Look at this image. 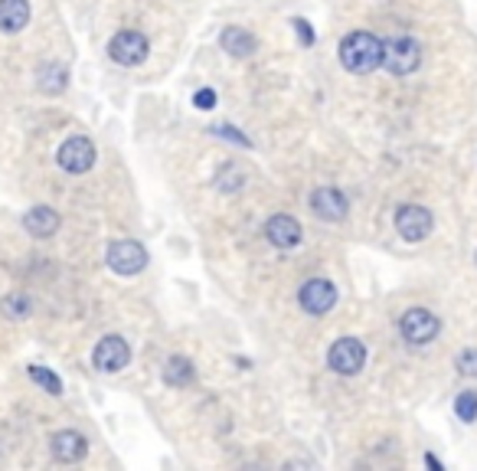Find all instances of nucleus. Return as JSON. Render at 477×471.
<instances>
[{
  "instance_id": "obj_10",
  "label": "nucleus",
  "mask_w": 477,
  "mask_h": 471,
  "mask_svg": "<svg viewBox=\"0 0 477 471\" xmlns=\"http://www.w3.org/2000/svg\"><path fill=\"white\" fill-rule=\"evenodd\" d=\"M298 301L307 315L321 317L337 305V288H333L331 278H307V282L298 288Z\"/></svg>"
},
{
  "instance_id": "obj_16",
  "label": "nucleus",
  "mask_w": 477,
  "mask_h": 471,
  "mask_svg": "<svg viewBox=\"0 0 477 471\" xmlns=\"http://www.w3.org/2000/svg\"><path fill=\"white\" fill-rule=\"evenodd\" d=\"M30 24V0H0V33H20Z\"/></svg>"
},
{
  "instance_id": "obj_9",
  "label": "nucleus",
  "mask_w": 477,
  "mask_h": 471,
  "mask_svg": "<svg viewBox=\"0 0 477 471\" xmlns=\"http://www.w3.org/2000/svg\"><path fill=\"white\" fill-rule=\"evenodd\" d=\"M56 164H60L66 174H86V171H92L95 145L89 141V137H82V135L66 137V141L60 145V151H56Z\"/></svg>"
},
{
  "instance_id": "obj_11",
  "label": "nucleus",
  "mask_w": 477,
  "mask_h": 471,
  "mask_svg": "<svg viewBox=\"0 0 477 471\" xmlns=\"http://www.w3.org/2000/svg\"><path fill=\"white\" fill-rule=\"evenodd\" d=\"M50 452L56 462L72 465V462H82L89 455V442L82 432H76V429H62V432H56V436L50 438Z\"/></svg>"
},
{
  "instance_id": "obj_1",
  "label": "nucleus",
  "mask_w": 477,
  "mask_h": 471,
  "mask_svg": "<svg viewBox=\"0 0 477 471\" xmlns=\"http://www.w3.org/2000/svg\"><path fill=\"white\" fill-rule=\"evenodd\" d=\"M341 62L353 76H369V72L383 66V40L367 33V30L350 33L341 43Z\"/></svg>"
},
{
  "instance_id": "obj_24",
  "label": "nucleus",
  "mask_w": 477,
  "mask_h": 471,
  "mask_svg": "<svg viewBox=\"0 0 477 471\" xmlns=\"http://www.w3.org/2000/svg\"><path fill=\"white\" fill-rule=\"evenodd\" d=\"M193 105L200 108V112H210V108L216 105V92L213 89H200V92L193 95Z\"/></svg>"
},
{
  "instance_id": "obj_14",
  "label": "nucleus",
  "mask_w": 477,
  "mask_h": 471,
  "mask_svg": "<svg viewBox=\"0 0 477 471\" xmlns=\"http://www.w3.org/2000/svg\"><path fill=\"white\" fill-rule=\"evenodd\" d=\"M60 213L52 210V206H33L30 213L23 216V230L30 232V236H36V240H50V236H56V230H60Z\"/></svg>"
},
{
  "instance_id": "obj_19",
  "label": "nucleus",
  "mask_w": 477,
  "mask_h": 471,
  "mask_svg": "<svg viewBox=\"0 0 477 471\" xmlns=\"http://www.w3.org/2000/svg\"><path fill=\"white\" fill-rule=\"evenodd\" d=\"M30 311H33L30 295L10 292L7 298H0V315L7 317V321H23V317H30Z\"/></svg>"
},
{
  "instance_id": "obj_27",
  "label": "nucleus",
  "mask_w": 477,
  "mask_h": 471,
  "mask_svg": "<svg viewBox=\"0 0 477 471\" xmlns=\"http://www.w3.org/2000/svg\"><path fill=\"white\" fill-rule=\"evenodd\" d=\"M426 462H428V468H435V471L442 468V462H438V458H435V455H426Z\"/></svg>"
},
{
  "instance_id": "obj_25",
  "label": "nucleus",
  "mask_w": 477,
  "mask_h": 471,
  "mask_svg": "<svg viewBox=\"0 0 477 471\" xmlns=\"http://www.w3.org/2000/svg\"><path fill=\"white\" fill-rule=\"evenodd\" d=\"M291 26H295V30H298V36H301V43L304 46H311L314 43V33H311V24H307V20H291Z\"/></svg>"
},
{
  "instance_id": "obj_6",
  "label": "nucleus",
  "mask_w": 477,
  "mask_h": 471,
  "mask_svg": "<svg viewBox=\"0 0 477 471\" xmlns=\"http://www.w3.org/2000/svg\"><path fill=\"white\" fill-rule=\"evenodd\" d=\"M105 262L115 275H137L147 266V249L135 240H115L105 252Z\"/></svg>"
},
{
  "instance_id": "obj_12",
  "label": "nucleus",
  "mask_w": 477,
  "mask_h": 471,
  "mask_svg": "<svg viewBox=\"0 0 477 471\" xmlns=\"http://www.w3.org/2000/svg\"><path fill=\"white\" fill-rule=\"evenodd\" d=\"M301 236H304V230H301L298 220H295V216H288V213H275L272 220L265 223V240L272 242L275 249L301 246Z\"/></svg>"
},
{
  "instance_id": "obj_23",
  "label": "nucleus",
  "mask_w": 477,
  "mask_h": 471,
  "mask_svg": "<svg viewBox=\"0 0 477 471\" xmlns=\"http://www.w3.org/2000/svg\"><path fill=\"white\" fill-rule=\"evenodd\" d=\"M458 373L461 377H477V347H464V351L458 353Z\"/></svg>"
},
{
  "instance_id": "obj_4",
  "label": "nucleus",
  "mask_w": 477,
  "mask_h": 471,
  "mask_svg": "<svg viewBox=\"0 0 477 471\" xmlns=\"http://www.w3.org/2000/svg\"><path fill=\"white\" fill-rule=\"evenodd\" d=\"M392 223H396V232H399L406 242H422L432 236L435 230V216L428 206H418V203H402L392 216Z\"/></svg>"
},
{
  "instance_id": "obj_15",
  "label": "nucleus",
  "mask_w": 477,
  "mask_h": 471,
  "mask_svg": "<svg viewBox=\"0 0 477 471\" xmlns=\"http://www.w3.org/2000/svg\"><path fill=\"white\" fill-rule=\"evenodd\" d=\"M220 46L229 52L232 60H248V56L258 50L256 36L248 33L246 26H226V30H222V36H220Z\"/></svg>"
},
{
  "instance_id": "obj_22",
  "label": "nucleus",
  "mask_w": 477,
  "mask_h": 471,
  "mask_svg": "<svg viewBox=\"0 0 477 471\" xmlns=\"http://www.w3.org/2000/svg\"><path fill=\"white\" fill-rule=\"evenodd\" d=\"M454 412H458L461 422H474L477 419V390H464L454 400Z\"/></svg>"
},
{
  "instance_id": "obj_13",
  "label": "nucleus",
  "mask_w": 477,
  "mask_h": 471,
  "mask_svg": "<svg viewBox=\"0 0 477 471\" xmlns=\"http://www.w3.org/2000/svg\"><path fill=\"white\" fill-rule=\"evenodd\" d=\"M311 210L324 223H341L343 216H347V197L337 187H317L311 193Z\"/></svg>"
},
{
  "instance_id": "obj_17",
  "label": "nucleus",
  "mask_w": 477,
  "mask_h": 471,
  "mask_svg": "<svg viewBox=\"0 0 477 471\" xmlns=\"http://www.w3.org/2000/svg\"><path fill=\"white\" fill-rule=\"evenodd\" d=\"M36 86L43 95H62L69 86V69L62 62H43L36 69Z\"/></svg>"
},
{
  "instance_id": "obj_2",
  "label": "nucleus",
  "mask_w": 477,
  "mask_h": 471,
  "mask_svg": "<svg viewBox=\"0 0 477 471\" xmlns=\"http://www.w3.org/2000/svg\"><path fill=\"white\" fill-rule=\"evenodd\" d=\"M383 66L392 76H412L422 66V46L412 36H392L383 40Z\"/></svg>"
},
{
  "instance_id": "obj_18",
  "label": "nucleus",
  "mask_w": 477,
  "mask_h": 471,
  "mask_svg": "<svg viewBox=\"0 0 477 471\" xmlns=\"http://www.w3.org/2000/svg\"><path fill=\"white\" fill-rule=\"evenodd\" d=\"M193 377H196V370H193V363H190L187 357H171L167 363H164V383L167 386H190L193 383Z\"/></svg>"
},
{
  "instance_id": "obj_21",
  "label": "nucleus",
  "mask_w": 477,
  "mask_h": 471,
  "mask_svg": "<svg viewBox=\"0 0 477 471\" xmlns=\"http://www.w3.org/2000/svg\"><path fill=\"white\" fill-rule=\"evenodd\" d=\"M242 180H246V174L238 171L236 164H226V167L216 174V187H220L222 193H236V190H242Z\"/></svg>"
},
{
  "instance_id": "obj_26",
  "label": "nucleus",
  "mask_w": 477,
  "mask_h": 471,
  "mask_svg": "<svg viewBox=\"0 0 477 471\" xmlns=\"http://www.w3.org/2000/svg\"><path fill=\"white\" fill-rule=\"evenodd\" d=\"M216 135L229 137V141H238V145H246V147H248V137H246V135H236V128H216Z\"/></svg>"
},
{
  "instance_id": "obj_20",
  "label": "nucleus",
  "mask_w": 477,
  "mask_h": 471,
  "mask_svg": "<svg viewBox=\"0 0 477 471\" xmlns=\"http://www.w3.org/2000/svg\"><path fill=\"white\" fill-rule=\"evenodd\" d=\"M26 377L33 380L36 386H43V390H46L50 396H60V393H62V380L56 377L52 370L40 367V363H30V367H26Z\"/></svg>"
},
{
  "instance_id": "obj_8",
  "label": "nucleus",
  "mask_w": 477,
  "mask_h": 471,
  "mask_svg": "<svg viewBox=\"0 0 477 471\" xmlns=\"http://www.w3.org/2000/svg\"><path fill=\"white\" fill-rule=\"evenodd\" d=\"M147 52H151V43H147L145 33H137V30H121V33L111 36L108 43V56L111 62H118V66H141L147 60Z\"/></svg>"
},
{
  "instance_id": "obj_5",
  "label": "nucleus",
  "mask_w": 477,
  "mask_h": 471,
  "mask_svg": "<svg viewBox=\"0 0 477 471\" xmlns=\"http://www.w3.org/2000/svg\"><path fill=\"white\" fill-rule=\"evenodd\" d=\"M438 331H442V321H438V315H432L428 308H409L399 317V334H402V341L412 344V347L432 344L435 337H438Z\"/></svg>"
},
{
  "instance_id": "obj_7",
  "label": "nucleus",
  "mask_w": 477,
  "mask_h": 471,
  "mask_svg": "<svg viewBox=\"0 0 477 471\" xmlns=\"http://www.w3.org/2000/svg\"><path fill=\"white\" fill-rule=\"evenodd\" d=\"M92 363L98 373H121L131 363V344L121 334H105L102 341L95 344Z\"/></svg>"
},
{
  "instance_id": "obj_3",
  "label": "nucleus",
  "mask_w": 477,
  "mask_h": 471,
  "mask_svg": "<svg viewBox=\"0 0 477 471\" xmlns=\"http://www.w3.org/2000/svg\"><path fill=\"white\" fill-rule=\"evenodd\" d=\"M363 363H367V344L360 341V337H341L327 351V367L333 373H341V377H357Z\"/></svg>"
},
{
  "instance_id": "obj_28",
  "label": "nucleus",
  "mask_w": 477,
  "mask_h": 471,
  "mask_svg": "<svg viewBox=\"0 0 477 471\" xmlns=\"http://www.w3.org/2000/svg\"><path fill=\"white\" fill-rule=\"evenodd\" d=\"M474 262H477V256H474Z\"/></svg>"
}]
</instances>
